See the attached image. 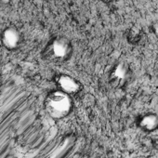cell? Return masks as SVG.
<instances>
[{"label": "cell", "instance_id": "6da1fadb", "mask_svg": "<svg viewBox=\"0 0 158 158\" xmlns=\"http://www.w3.org/2000/svg\"><path fill=\"white\" fill-rule=\"evenodd\" d=\"M44 107L49 117L56 120L63 119L69 116L73 111L72 96L60 89H56L48 94L45 99Z\"/></svg>", "mask_w": 158, "mask_h": 158}, {"label": "cell", "instance_id": "7a4b0ae2", "mask_svg": "<svg viewBox=\"0 0 158 158\" xmlns=\"http://www.w3.org/2000/svg\"><path fill=\"white\" fill-rule=\"evenodd\" d=\"M56 84L58 86V89L69 94L73 95L79 91L80 85L76 79L68 75V74H60L56 78Z\"/></svg>", "mask_w": 158, "mask_h": 158}, {"label": "cell", "instance_id": "3957f363", "mask_svg": "<svg viewBox=\"0 0 158 158\" xmlns=\"http://www.w3.org/2000/svg\"><path fill=\"white\" fill-rule=\"evenodd\" d=\"M69 52H70V49L66 42L58 40L52 44L51 48L48 50L47 57L50 60L60 61V60H64L68 57Z\"/></svg>", "mask_w": 158, "mask_h": 158}, {"label": "cell", "instance_id": "277c9868", "mask_svg": "<svg viewBox=\"0 0 158 158\" xmlns=\"http://www.w3.org/2000/svg\"><path fill=\"white\" fill-rule=\"evenodd\" d=\"M139 126L146 131H152L158 127V116L153 114H147L140 118Z\"/></svg>", "mask_w": 158, "mask_h": 158}, {"label": "cell", "instance_id": "5b68a950", "mask_svg": "<svg viewBox=\"0 0 158 158\" xmlns=\"http://www.w3.org/2000/svg\"><path fill=\"white\" fill-rule=\"evenodd\" d=\"M19 39H20V36H19V34L12 30V29H10L8 31L5 32L4 34V37H3V41H4V44L8 47V48H15L18 43H19Z\"/></svg>", "mask_w": 158, "mask_h": 158}]
</instances>
